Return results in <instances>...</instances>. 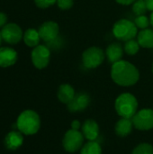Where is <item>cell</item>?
<instances>
[{
	"instance_id": "obj_21",
	"label": "cell",
	"mask_w": 153,
	"mask_h": 154,
	"mask_svg": "<svg viewBox=\"0 0 153 154\" xmlns=\"http://www.w3.org/2000/svg\"><path fill=\"white\" fill-rule=\"evenodd\" d=\"M124 50L128 55H135L140 50V44H139L138 41L132 39V40L125 42Z\"/></svg>"
},
{
	"instance_id": "obj_32",
	"label": "cell",
	"mask_w": 153,
	"mask_h": 154,
	"mask_svg": "<svg viewBox=\"0 0 153 154\" xmlns=\"http://www.w3.org/2000/svg\"><path fill=\"white\" fill-rule=\"evenodd\" d=\"M2 35H1V31H0V44H1V42H2Z\"/></svg>"
},
{
	"instance_id": "obj_24",
	"label": "cell",
	"mask_w": 153,
	"mask_h": 154,
	"mask_svg": "<svg viewBox=\"0 0 153 154\" xmlns=\"http://www.w3.org/2000/svg\"><path fill=\"white\" fill-rule=\"evenodd\" d=\"M134 23L137 26V28L143 30L148 28V26L151 24V21L145 14H143V15H138L134 20Z\"/></svg>"
},
{
	"instance_id": "obj_6",
	"label": "cell",
	"mask_w": 153,
	"mask_h": 154,
	"mask_svg": "<svg viewBox=\"0 0 153 154\" xmlns=\"http://www.w3.org/2000/svg\"><path fill=\"white\" fill-rule=\"evenodd\" d=\"M106 58V52L98 47H90L84 51L82 62L87 69H96L99 67Z\"/></svg>"
},
{
	"instance_id": "obj_8",
	"label": "cell",
	"mask_w": 153,
	"mask_h": 154,
	"mask_svg": "<svg viewBox=\"0 0 153 154\" xmlns=\"http://www.w3.org/2000/svg\"><path fill=\"white\" fill-rule=\"evenodd\" d=\"M31 59L33 66L38 69H42L49 65L50 59V50L42 44L34 47L31 53Z\"/></svg>"
},
{
	"instance_id": "obj_25",
	"label": "cell",
	"mask_w": 153,
	"mask_h": 154,
	"mask_svg": "<svg viewBox=\"0 0 153 154\" xmlns=\"http://www.w3.org/2000/svg\"><path fill=\"white\" fill-rule=\"evenodd\" d=\"M34 3L39 8L45 9L57 3V0H34Z\"/></svg>"
},
{
	"instance_id": "obj_19",
	"label": "cell",
	"mask_w": 153,
	"mask_h": 154,
	"mask_svg": "<svg viewBox=\"0 0 153 154\" xmlns=\"http://www.w3.org/2000/svg\"><path fill=\"white\" fill-rule=\"evenodd\" d=\"M23 39L24 43L28 47H32V48L38 46L40 43V41H41L39 32L33 28L27 29L23 33Z\"/></svg>"
},
{
	"instance_id": "obj_15",
	"label": "cell",
	"mask_w": 153,
	"mask_h": 154,
	"mask_svg": "<svg viewBox=\"0 0 153 154\" xmlns=\"http://www.w3.org/2000/svg\"><path fill=\"white\" fill-rule=\"evenodd\" d=\"M124 54V48L120 43L113 42L107 46L106 50V57L111 63H115L122 60Z\"/></svg>"
},
{
	"instance_id": "obj_5",
	"label": "cell",
	"mask_w": 153,
	"mask_h": 154,
	"mask_svg": "<svg viewBox=\"0 0 153 154\" xmlns=\"http://www.w3.org/2000/svg\"><path fill=\"white\" fill-rule=\"evenodd\" d=\"M84 135L81 132L70 129L66 132L62 139V145L66 152L69 153L81 150L84 143Z\"/></svg>"
},
{
	"instance_id": "obj_14",
	"label": "cell",
	"mask_w": 153,
	"mask_h": 154,
	"mask_svg": "<svg viewBox=\"0 0 153 154\" xmlns=\"http://www.w3.org/2000/svg\"><path fill=\"white\" fill-rule=\"evenodd\" d=\"M17 52L9 47L0 48V67L8 68L15 64L17 61Z\"/></svg>"
},
{
	"instance_id": "obj_18",
	"label": "cell",
	"mask_w": 153,
	"mask_h": 154,
	"mask_svg": "<svg viewBox=\"0 0 153 154\" xmlns=\"http://www.w3.org/2000/svg\"><path fill=\"white\" fill-rule=\"evenodd\" d=\"M138 42L141 47L151 49L153 48V29H143L137 35Z\"/></svg>"
},
{
	"instance_id": "obj_22",
	"label": "cell",
	"mask_w": 153,
	"mask_h": 154,
	"mask_svg": "<svg viewBox=\"0 0 153 154\" xmlns=\"http://www.w3.org/2000/svg\"><path fill=\"white\" fill-rule=\"evenodd\" d=\"M132 154H153V146L150 143H140L133 150Z\"/></svg>"
},
{
	"instance_id": "obj_13",
	"label": "cell",
	"mask_w": 153,
	"mask_h": 154,
	"mask_svg": "<svg viewBox=\"0 0 153 154\" xmlns=\"http://www.w3.org/2000/svg\"><path fill=\"white\" fill-rule=\"evenodd\" d=\"M5 146L7 150L15 151L20 148L23 143V135L21 132L17 131H11L9 132L4 140Z\"/></svg>"
},
{
	"instance_id": "obj_7",
	"label": "cell",
	"mask_w": 153,
	"mask_h": 154,
	"mask_svg": "<svg viewBox=\"0 0 153 154\" xmlns=\"http://www.w3.org/2000/svg\"><path fill=\"white\" fill-rule=\"evenodd\" d=\"M133 127L140 131H149L153 128V110L144 108L133 116L132 118Z\"/></svg>"
},
{
	"instance_id": "obj_12",
	"label": "cell",
	"mask_w": 153,
	"mask_h": 154,
	"mask_svg": "<svg viewBox=\"0 0 153 154\" xmlns=\"http://www.w3.org/2000/svg\"><path fill=\"white\" fill-rule=\"evenodd\" d=\"M81 133L87 141H97L99 136L98 124L93 119L86 120L81 126Z\"/></svg>"
},
{
	"instance_id": "obj_30",
	"label": "cell",
	"mask_w": 153,
	"mask_h": 154,
	"mask_svg": "<svg viewBox=\"0 0 153 154\" xmlns=\"http://www.w3.org/2000/svg\"><path fill=\"white\" fill-rule=\"evenodd\" d=\"M147 9L151 12H153V0H144Z\"/></svg>"
},
{
	"instance_id": "obj_27",
	"label": "cell",
	"mask_w": 153,
	"mask_h": 154,
	"mask_svg": "<svg viewBox=\"0 0 153 154\" xmlns=\"http://www.w3.org/2000/svg\"><path fill=\"white\" fill-rule=\"evenodd\" d=\"M7 23V15L5 13L0 12V28H3Z\"/></svg>"
},
{
	"instance_id": "obj_29",
	"label": "cell",
	"mask_w": 153,
	"mask_h": 154,
	"mask_svg": "<svg viewBox=\"0 0 153 154\" xmlns=\"http://www.w3.org/2000/svg\"><path fill=\"white\" fill-rule=\"evenodd\" d=\"M118 4L123 5H129L131 4H133L136 0H115Z\"/></svg>"
},
{
	"instance_id": "obj_17",
	"label": "cell",
	"mask_w": 153,
	"mask_h": 154,
	"mask_svg": "<svg viewBox=\"0 0 153 154\" xmlns=\"http://www.w3.org/2000/svg\"><path fill=\"white\" fill-rule=\"evenodd\" d=\"M75 96V89L69 84H62L59 87L57 97L61 103L68 105L74 98Z\"/></svg>"
},
{
	"instance_id": "obj_33",
	"label": "cell",
	"mask_w": 153,
	"mask_h": 154,
	"mask_svg": "<svg viewBox=\"0 0 153 154\" xmlns=\"http://www.w3.org/2000/svg\"><path fill=\"white\" fill-rule=\"evenodd\" d=\"M152 72H153V64H152Z\"/></svg>"
},
{
	"instance_id": "obj_31",
	"label": "cell",
	"mask_w": 153,
	"mask_h": 154,
	"mask_svg": "<svg viewBox=\"0 0 153 154\" xmlns=\"http://www.w3.org/2000/svg\"><path fill=\"white\" fill-rule=\"evenodd\" d=\"M150 21H151V24L152 25V27H153V12H151V17H150Z\"/></svg>"
},
{
	"instance_id": "obj_9",
	"label": "cell",
	"mask_w": 153,
	"mask_h": 154,
	"mask_svg": "<svg viewBox=\"0 0 153 154\" xmlns=\"http://www.w3.org/2000/svg\"><path fill=\"white\" fill-rule=\"evenodd\" d=\"M1 35L3 41L8 44H16L18 43L23 36L21 27L14 23H6L1 30Z\"/></svg>"
},
{
	"instance_id": "obj_10",
	"label": "cell",
	"mask_w": 153,
	"mask_h": 154,
	"mask_svg": "<svg viewBox=\"0 0 153 154\" xmlns=\"http://www.w3.org/2000/svg\"><path fill=\"white\" fill-rule=\"evenodd\" d=\"M41 40L45 42H50L59 36L60 26L56 22L47 21L44 22L38 30Z\"/></svg>"
},
{
	"instance_id": "obj_23",
	"label": "cell",
	"mask_w": 153,
	"mask_h": 154,
	"mask_svg": "<svg viewBox=\"0 0 153 154\" xmlns=\"http://www.w3.org/2000/svg\"><path fill=\"white\" fill-rule=\"evenodd\" d=\"M147 10L148 9L144 0H136L133 5V11L137 16L145 14Z\"/></svg>"
},
{
	"instance_id": "obj_26",
	"label": "cell",
	"mask_w": 153,
	"mask_h": 154,
	"mask_svg": "<svg viewBox=\"0 0 153 154\" xmlns=\"http://www.w3.org/2000/svg\"><path fill=\"white\" fill-rule=\"evenodd\" d=\"M73 0H57V5L61 10H68L73 6Z\"/></svg>"
},
{
	"instance_id": "obj_3",
	"label": "cell",
	"mask_w": 153,
	"mask_h": 154,
	"mask_svg": "<svg viewBox=\"0 0 153 154\" xmlns=\"http://www.w3.org/2000/svg\"><path fill=\"white\" fill-rule=\"evenodd\" d=\"M138 101L131 93H123L115 100V108L116 113L124 118L132 119L138 111Z\"/></svg>"
},
{
	"instance_id": "obj_11",
	"label": "cell",
	"mask_w": 153,
	"mask_h": 154,
	"mask_svg": "<svg viewBox=\"0 0 153 154\" xmlns=\"http://www.w3.org/2000/svg\"><path fill=\"white\" fill-rule=\"evenodd\" d=\"M90 97L88 94L81 92L76 94L74 98L67 105L68 110L71 113H77L84 111L90 105Z\"/></svg>"
},
{
	"instance_id": "obj_1",
	"label": "cell",
	"mask_w": 153,
	"mask_h": 154,
	"mask_svg": "<svg viewBox=\"0 0 153 154\" xmlns=\"http://www.w3.org/2000/svg\"><path fill=\"white\" fill-rule=\"evenodd\" d=\"M111 78L119 86L131 87L138 82L140 72L133 63L121 60L112 65Z\"/></svg>"
},
{
	"instance_id": "obj_2",
	"label": "cell",
	"mask_w": 153,
	"mask_h": 154,
	"mask_svg": "<svg viewBox=\"0 0 153 154\" xmlns=\"http://www.w3.org/2000/svg\"><path fill=\"white\" fill-rule=\"evenodd\" d=\"M17 130L24 135H33L38 133L41 127L40 116L33 110L23 111L16 120Z\"/></svg>"
},
{
	"instance_id": "obj_20",
	"label": "cell",
	"mask_w": 153,
	"mask_h": 154,
	"mask_svg": "<svg viewBox=\"0 0 153 154\" xmlns=\"http://www.w3.org/2000/svg\"><path fill=\"white\" fill-rule=\"evenodd\" d=\"M80 154H102V148L97 141H88L80 150Z\"/></svg>"
},
{
	"instance_id": "obj_28",
	"label": "cell",
	"mask_w": 153,
	"mask_h": 154,
	"mask_svg": "<svg viewBox=\"0 0 153 154\" xmlns=\"http://www.w3.org/2000/svg\"><path fill=\"white\" fill-rule=\"evenodd\" d=\"M70 125H71V129H73V130H77V131H78V130L81 128V126H82L81 123H80L79 121H78V120L72 121Z\"/></svg>"
},
{
	"instance_id": "obj_4",
	"label": "cell",
	"mask_w": 153,
	"mask_h": 154,
	"mask_svg": "<svg viewBox=\"0 0 153 154\" xmlns=\"http://www.w3.org/2000/svg\"><path fill=\"white\" fill-rule=\"evenodd\" d=\"M113 33L116 39L127 42L134 39L138 35V28L134 22H131L127 19H121L115 23Z\"/></svg>"
},
{
	"instance_id": "obj_16",
	"label": "cell",
	"mask_w": 153,
	"mask_h": 154,
	"mask_svg": "<svg viewBox=\"0 0 153 154\" xmlns=\"http://www.w3.org/2000/svg\"><path fill=\"white\" fill-rule=\"evenodd\" d=\"M133 128V124L132 119L121 117V119H119L115 124V131L118 136L126 137L132 133Z\"/></svg>"
}]
</instances>
